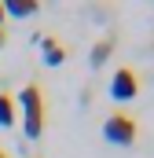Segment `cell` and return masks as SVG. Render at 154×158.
Returning <instances> with one entry per match:
<instances>
[{"label": "cell", "mask_w": 154, "mask_h": 158, "mask_svg": "<svg viewBox=\"0 0 154 158\" xmlns=\"http://www.w3.org/2000/svg\"><path fill=\"white\" fill-rule=\"evenodd\" d=\"M15 110H22V132H26V140H40L44 136V88H40V81H30L22 92H18V99H15Z\"/></svg>", "instance_id": "cell-1"}, {"label": "cell", "mask_w": 154, "mask_h": 158, "mask_svg": "<svg viewBox=\"0 0 154 158\" xmlns=\"http://www.w3.org/2000/svg\"><path fill=\"white\" fill-rule=\"evenodd\" d=\"M103 136L110 140V143H121V147H132L136 143V136H140V125L132 114H125V110H114L110 118L103 121Z\"/></svg>", "instance_id": "cell-2"}, {"label": "cell", "mask_w": 154, "mask_h": 158, "mask_svg": "<svg viewBox=\"0 0 154 158\" xmlns=\"http://www.w3.org/2000/svg\"><path fill=\"white\" fill-rule=\"evenodd\" d=\"M136 92H140L136 70H132V66H117V70H114V81H110V96L121 99V103H128V99H136Z\"/></svg>", "instance_id": "cell-3"}, {"label": "cell", "mask_w": 154, "mask_h": 158, "mask_svg": "<svg viewBox=\"0 0 154 158\" xmlns=\"http://www.w3.org/2000/svg\"><path fill=\"white\" fill-rule=\"evenodd\" d=\"M40 59H44V66H59V63H66V44L55 37V33L40 37Z\"/></svg>", "instance_id": "cell-4"}, {"label": "cell", "mask_w": 154, "mask_h": 158, "mask_svg": "<svg viewBox=\"0 0 154 158\" xmlns=\"http://www.w3.org/2000/svg\"><path fill=\"white\" fill-rule=\"evenodd\" d=\"M0 4H4V15H11V19H30L40 11L37 0H0Z\"/></svg>", "instance_id": "cell-5"}, {"label": "cell", "mask_w": 154, "mask_h": 158, "mask_svg": "<svg viewBox=\"0 0 154 158\" xmlns=\"http://www.w3.org/2000/svg\"><path fill=\"white\" fill-rule=\"evenodd\" d=\"M114 48H117L114 33H110V37H103V40H95V48H92V55H88V63H92V66L99 70V66H103V63H107V59L114 55Z\"/></svg>", "instance_id": "cell-6"}, {"label": "cell", "mask_w": 154, "mask_h": 158, "mask_svg": "<svg viewBox=\"0 0 154 158\" xmlns=\"http://www.w3.org/2000/svg\"><path fill=\"white\" fill-rule=\"evenodd\" d=\"M18 121V110H15V99L7 92H0V129H11Z\"/></svg>", "instance_id": "cell-7"}, {"label": "cell", "mask_w": 154, "mask_h": 158, "mask_svg": "<svg viewBox=\"0 0 154 158\" xmlns=\"http://www.w3.org/2000/svg\"><path fill=\"white\" fill-rule=\"evenodd\" d=\"M4 44H7V33H4V26H0V48H4Z\"/></svg>", "instance_id": "cell-8"}, {"label": "cell", "mask_w": 154, "mask_h": 158, "mask_svg": "<svg viewBox=\"0 0 154 158\" xmlns=\"http://www.w3.org/2000/svg\"><path fill=\"white\" fill-rule=\"evenodd\" d=\"M4 19H7V15H4V4H0V26H4Z\"/></svg>", "instance_id": "cell-9"}, {"label": "cell", "mask_w": 154, "mask_h": 158, "mask_svg": "<svg viewBox=\"0 0 154 158\" xmlns=\"http://www.w3.org/2000/svg\"><path fill=\"white\" fill-rule=\"evenodd\" d=\"M0 158H7V151H0Z\"/></svg>", "instance_id": "cell-10"}]
</instances>
